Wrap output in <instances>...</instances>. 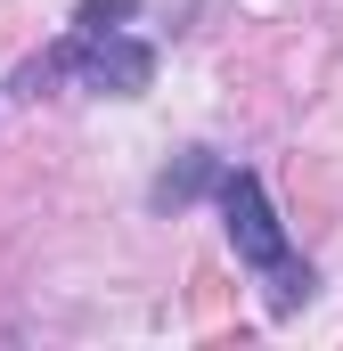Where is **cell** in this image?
Returning a JSON list of instances; mask_svg holds the SVG:
<instances>
[{"instance_id":"cell-2","label":"cell","mask_w":343,"mask_h":351,"mask_svg":"<svg viewBox=\"0 0 343 351\" xmlns=\"http://www.w3.org/2000/svg\"><path fill=\"white\" fill-rule=\"evenodd\" d=\"M221 221H229V245H237V262L254 269H286V229H278V204H270V188L254 172H221Z\"/></svg>"},{"instance_id":"cell-3","label":"cell","mask_w":343,"mask_h":351,"mask_svg":"<svg viewBox=\"0 0 343 351\" xmlns=\"http://www.w3.org/2000/svg\"><path fill=\"white\" fill-rule=\"evenodd\" d=\"M131 16H139V0H74V33H115Z\"/></svg>"},{"instance_id":"cell-4","label":"cell","mask_w":343,"mask_h":351,"mask_svg":"<svg viewBox=\"0 0 343 351\" xmlns=\"http://www.w3.org/2000/svg\"><path fill=\"white\" fill-rule=\"evenodd\" d=\"M204 180H221V164H213V156H188V164H180V180H164L156 196H164V204H188V196H196Z\"/></svg>"},{"instance_id":"cell-1","label":"cell","mask_w":343,"mask_h":351,"mask_svg":"<svg viewBox=\"0 0 343 351\" xmlns=\"http://www.w3.org/2000/svg\"><path fill=\"white\" fill-rule=\"evenodd\" d=\"M58 66H74L90 90H115V98H139V90L156 82V49L139 41V33H74V41H58Z\"/></svg>"}]
</instances>
